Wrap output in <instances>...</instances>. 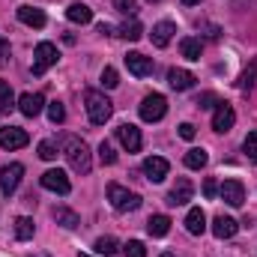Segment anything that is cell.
<instances>
[{"instance_id": "6da1fadb", "label": "cell", "mask_w": 257, "mask_h": 257, "mask_svg": "<svg viewBox=\"0 0 257 257\" xmlns=\"http://www.w3.org/2000/svg\"><path fill=\"white\" fill-rule=\"evenodd\" d=\"M63 156L66 162H69V168L75 171V174H90V168H93V156H90V147L81 141V138H66L63 144Z\"/></svg>"}, {"instance_id": "7a4b0ae2", "label": "cell", "mask_w": 257, "mask_h": 257, "mask_svg": "<svg viewBox=\"0 0 257 257\" xmlns=\"http://www.w3.org/2000/svg\"><path fill=\"white\" fill-rule=\"evenodd\" d=\"M84 105H87V117H90L93 126H105L111 120V114H114V102L105 93H99V90H87L84 93Z\"/></svg>"}, {"instance_id": "3957f363", "label": "cell", "mask_w": 257, "mask_h": 257, "mask_svg": "<svg viewBox=\"0 0 257 257\" xmlns=\"http://www.w3.org/2000/svg\"><path fill=\"white\" fill-rule=\"evenodd\" d=\"M108 200H111V206H114L117 212H132V209H138V206H141V194L128 192V189L117 186V183H111V186H108Z\"/></svg>"}, {"instance_id": "277c9868", "label": "cell", "mask_w": 257, "mask_h": 257, "mask_svg": "<svg viewBox=\"0 0 257 257\" xmlns=\"http://www.w3.org/2000/svg\"><path fill=\"white\" fill-rule=\"evenodd\" d=\"M165 114H168V99H165L162 93H150V96L141 102V120H144V123H159Z\"/></svg>"}, {"instance_id": "5b68a950", "label": "cell", "mask_w": 257, "mask_h": 257, "mask_svg": "<svg viewBox=\"0 0 257 257\" xmlns=\"http://www.w3.org/2000/svg\"><path fill=\"white\" fill-rule=\"evenodd\" d=\"M57 57H60L57 45H51V42H39L36 51H33V75H45L51 66L57 63Z\"/></svg>"}, {"instance_id": "8992f818", "label": "cell", "mask_w": 257, "mask_h": 257, "mask_svg": "<svg viewBox=\"0 0 257 257\" xmlns=\"http://www.w3.org/2000/svg\"><path fill=\"white\" fill-rule=\"evenodd\" d=\"M39 183H42V189H48V192H57V194H69V192H72V183H69L66 171H60V168H51V171H45V174L39 177Z\"/></svg>"}, {"instance_id": "52a82bcc", "label": "cell", "mask_w": 257, "mask_h": 257, "mask_svg": "<svg viewBox=\"0 0 257 257\" xmlns=\"http://www.w3.org/2000/svg\"><path fill=\"white\" fill-rule=\"evenodd\" d=\"M21 177H24V165H18V162H12V165H6V168H0V192L9 194L18 189V183H21Z\"/></svg>"}, {"instance_id": "ba28073f", "label": "cell", "mask_w": 257, "mask_h": 257, "mask_svg": "<svg viewBox=\"0 0 257 257\" xmlns=\"http://www.w3.org/2000/svg\"><path fill=\"white\" fill-rule=\"evenodd\" d=\"M27 141H30V135H27L24 128L0 126V147H3V150H21V147H27Z\"/></svg>"}, {"instance_id": "9c48e42d", "label": "cell", "mask_w": 257, "mask_h": 257, "mask_svg": "<svg viewBox=\"0 0 257 257\" xmlns=\"http://www.w3.org/2000/svg\"><path fill=\"white\" fill-rule=\"evenodd\" d=\"M168 171H171L168 159H162V156H150V159H144V174H147L150 183H162V180L168 177Z\"/></svg>"}, {"instance_id": "30bf717a", "label": "cell", "mask_w": 257, "mask_h": 257, "mask_svg": "<svg viewBox=\"0 0 257 257\" xmlns=\"http://www.w3.org/2000/svg\"><path fill=\"white\" fill-rule=\"evenodd\" d=\"M233 123H236V111L227 102H218L215 105V114H212V128L215 132H230Z\"/></svg>"}, {"instance_id": "8fae6325", "label": "cell", "mask_w": 257, "mask_h": 257, "mask_svg": "<svg viewBox=\"0 0 257 257\" xmlns=\"http://www.w3.org/2000/svg\"><path fill=\"white\" fill-rule=\"evenodd\" d=\"M218 194H221L224 203H230V206H242V200H245V186H242L239 180H224L221 189H218Z\"/></svg>"}, {"instance_id": "7c38bea8", "label": "cell", "mask_w": 257, "mask_h": 257, "mask_svg": "<svg viewBox=\"0 0 257 257\" xmlns=\"http://www.w3.org/2000/svg\"><path fill=\"white\" fill-rule=\"evenodd\" d=\"M117 141L126 147L128 153H138V150H141V144H144V138H141V128L132 126V123H126V126L117 128Z\"/></svg>"}, {"instance_id": "4fadbf2b", "label": "cell", "mask_w": 257, "mask_h": 257, "mask_svg": "<svg viewBox=\"0 0 257 257\" xmlns=\"http://www.w3.org/2000/svg\"><path fill=\"white\" fill-rule=\"evenodd\" d=\"M192 194H194V186H192V180H177V186L168 192V203L171 206H183V203H189L192 200Z\"/></svg>"}, {"instance_id": "5bb4252c", "label": "cell", "mask_w": 257, "mask_h": 257, "mask_svg": "<svg viewBox=\"0 0 257 257\" xmlns=\"http://www.w3.org/2000/svg\"><path fill=\"white\" fill-rule=\"evenodd\" d=\"M42 108H45V99H42L39 93H24V96L18 99V111H21L24 117H39Z\"/></svg>"}, {"instance_id": "9a60e30c", "label": "cell", "mask_w": 257, "mask_h": 257, "mask_svg": "<svg viewBox=\"0 0 257 257\" xmlns=\"http://www.w3.org/2000/svg\"><path fill=\"white\" fill-rule=\"evenodd\" d=\"M126 66H128V72H132V75L147 78V75L153 72V57H144V54L132 51V54H126Z\"/></svg>"}, {"instance_id": "2e32d148", "label": "cell", "mask_w": 257, "mask_h": 257, "mask_svg": "<svg viewBox=\"0 0 257 257\" xmlns=\"http://www.w3.org/2000/svg\"><path fill=\"white\" fill-rule=\"evenodd\" d=\"M18 21L27 24V27H36V30H39V27H45L48 18H45V12L36 9V6H18Z\"/></svg>"}, {"instance_id": "e0dca14e", "label": "cell", "mask_w": 257, "mask_h": 257, "mask_svg": "<svg viewBox=\"0 0 257 257\" xmlns=\"http://www.w3.org/2000/svg\"><path fill=\"white\" fill-rule=\"evenodd\" d=\"M186 230H189L192 236H200V233L206 230V215H203L200 206H192V209H189V215H186Z\"/></svg>"}, {"instance_id": "ac0fdd59", "label": "cell", "mask_w": 257, "mask_h": 257, "mask_svg": "<svg viewBox=\"0 0 257 257\" xmlns=\"http://www.w3.org/2000/svg\"><path fill=\"white\" fill-rule=\"evenodd\" d=\"M177 33V27H174V21H159L156 27H153V45L156 48H165L168 42H171V36Z\"/></svg>"}, {"instance_id": "d6986e66", "label": "cell", "mask_w": 257, "mask_h": 257, "mask_svg": "<svg viewBox=\"0 0 257 257\" xmlns=\"http://www.w3.org/2000/svg\"><path fill=\"white\" fill-rule=\"evenodd\" d=\"M236 230H239V224H236L233 218H227V215H218V218L212 221V233H215L218 239H230Z\"/></svg>"}, {"instance_id": "ffe728a7", "label": "cell", "mask_w": 257, "mask_h": 257, "mask_svg": "<svg viewBox=\"0 0 257 257\" xmlns=\"http://www.w3.org/2000/svg\"><path fill=\"white\" fill-rule=\"evenodd\" d=\"M168 84H171L174 90H192L194 75L186 72V69H171V72H168Z\"/></svg>"}, {"instance_id": "44dd1931", "label": "cell", "mask_w": 257, "mask_h": 257, "mask_svg": "<svg viewBox=\"0 0 257 257\" xmlns=\"http://www.w3.org/2000/svg\"><path fill=\"white\" fill-rule=\"evenodd\" d=\"M66 18H69L72 24H90V21H93V9L84 6V3H72V6L66 9Z\"/></svg>"}, {"instance_id": "7402d4cb", "label": "cell", "mask_w": 257, "mask_h": 257, "mask_svg": "<svg viewBox=\"0 0 257 257\" xmlns=\"http://www.w3.org/2000/svg\"><path fill=\"white\" fill-rule=\"evenodd\" d=\"M33 233H36V224H33V218H27V215H18V218H15V239L27 242V239H33Z\"/></svg>"}, {"instance_id": "603a6c76", "label": "cell", "mask_w": 257, "mask_h": 257, "mask_svg": "<svg viewBox=\"0 0 257 257\" xmlns=\"http://www.w3.org/2000/svg\"><path fill=\"white\" fill-rule=\"evenodd\" d=\"M54 221L66 227V230H75L78 224H81V218H78V212H72V209H66V206H57L54 209Z\"/></svg>"}, {"instance_id": "cb8c5ba5", "label": "cell", "mask_w": 257, "mask_h": 257, "mask_svg": "<svg viewBox=\"0 0 257 257\" xmlns=\"http://www.w3.org/2000/svg\"><path fill=\"white\" fill-rule=\"evenodd\" d=\"M168 230H171V218L168 215H153L147 221V233L150 236H168Z\"/></svg>"}, {"instance_id": "d4e9b609", "label": "cell", "mask_w": 257, "mask_h": 257, "mask_svg": "<svg viewBox=\"0 0 257 257\" xmlns=\"http://www.w3.org/2000/svg\"><path fill=\"white\" fill-rule=\"evenodd\" d=\"M180 51H183V57H186V60H200L203 42H200V39H194V36H186V39L180 42Z\"/></svg>"}, {"instance_id": "484cf974", "label": "cell", "mask_w": 257, "mask_h": 257, "mask_svg": "<svg viewBox=\"0 0 257 257\" xmlns=\"http://www.w3.org/2000/svg\"><path fill=\"white\" fill-rule=\"evenodd\" d=\"M117 36H123V39H128V42H138L141 36H144V27H141V21H126L123 27H117Z\"/></svg>"}, {"instance_id": "4316f807", "label": "cell", "mask_w": 257, "mask_h": 257, "mask_svg": "<svg viewBox=\"0 0 257 257\" xmlns=\"http://www.w3.org/2000/svg\"><path fill=\"white\" fill-rule=\"evenodd\" d=\"M93 248H96V254H102V257H114L117 251H120V248H117V239H114V236H99Z\"/></svg>"}, {"instance_id": "83f0119b", "label": "cell", "mask_w": 257, "mask_h": 257, "mask_svg": "<svg viewBox=\"0 0 257 257\" xmlns=\"http://www.w3.org/2000/svg\"><path fill=\"white\" fill-rule=\"evenodd\" d=\"M12 108H15L12 87H9V81H3V78H0V114H6V111H12Z\"/></svg>"}, {"instance_id": "f1b7e54d", "label": "cell", "mask_w": 257, "mask_h": 257, "mask_svg": "<svg viewBox=\"0 0 257 257\" xmlns=\"http://www.w3.org/2000/svg\"><path fill=\"white\" fill-rule=\"evenodd\" d=\"M183 162H186V168H192V171H200V168L206 165V150H189Z\"/></svg>"}, {"instance_id": "f546056e", "label": "cell", "mask_w": 257, "mask_h": 257, "mask_svg": "<svg viewBox=\"0 0 257 257\" xmlns=\"http://www.w3.org/2000/svg\"><path fill=\"white\" fill-rule=\"evenodd\" d=\"M254 81H257V60H254L251 66H248V69H245L242 75H239L236 87H239V90H251V87H254Z\"/></svg>"}, {"instance_id": "4dcf8cb0", "label": "cell", "mask_w": 257, "mask_h": 257, "mask_svg": "<svg viewBox=\"0 0 257 257\" xmlns=\"http://www.w3.org/2000/svg\"><path fill=\"white\" fill-rule=\"evenodd\" d=\"M57 153H60L57 141H42V144H39V159H45V162H54V159H57Z\"/></svg>"}, {"instance_id": "1f68e13d", "label": "cell", "mask_w": 257, "mask_h": 257, "mask_svg": "<svg viewBox=\"0 0 257 257\" xmlns=\"http://www.w3.org/2000/svg\"><path fill=\"white\" fill-rule=\"evenodd\" d=\"M242 150H245V156H248L251 162H257V128L245 135V141H242Z\"/></svg>"}, {"instance_id": "d6a6232c", "label": "cell", "mask_w": 257, "mask_h": 257, "mask_svg": "<svg viewBox=\"0 0 257 257\" xmlns=\"http://www.w3.org/2000/svg\"><path fill=\"white\" fill-rule=\"evenodd\" d=\"M123 254H126V257H147V248H144V242L128 239L126 245H123Z\"/></svg>"}, {"instance_id": "836d02e7", "label": "cell", "mask_w": 257, "mask_h": 257, "mask_svg": "<svg viewBox=\"0 0 257 257\" xmlns=\"http://www.w3.org/2000/svg\"><path fill=\"white\" fill-rule=\"evenodd\" d=\"M99 159H102V165H114V162H117V153H114V147H111L108 141L99 144Z\"/></svg>"}, {"instance_id": "e575fe53", "label": "cell", "mask_w": 257, "mask_h": 257, "mask_svg": "<svg viewBox=\"0 0 257 257\" xmlns=\"http://www.w3.org/2000/svg\"><path fill=\"white\" fill-rule=\"evenodd\" d=\"M48 120H51L54 126H57V123H63V120H66V108L60 105V102H51V105H48Z\"/></svg>"}, {"instance_id": "d590c367", "label": "cell", "mask_w": 257, "mask_h": 257, "mask_svg": "<svg viewBox=\"0 0 257 257\" xmlns=\"http://www.w3.org/2000/svg\"><path fill=\"white\" fill-rule=\"evenodd\" d=\"M114 9L123 12V15H128V18H135V12H138V0H114Z\"/></svg>"}, {"instance_id": "8d00e7d4", "label": "cell", "mask_w": 257, "mask_h": 257, "mask_svg": "<svg viewBox=\"0 0 257 257\" xmlns=\"http://www.w3.org/2000/svg\"><path fill=\"white\" fill-rule=\"evenodd\" d=\"M102 84H105L108 90H114V87L120 84V78H117V69H114V66H105V72H102Z\"/></svg>"}, {"instance_id": "74e56055", "label": "cell", "mask_w": 257, "mask_h": 257, "mask_svg": "<svg viewBox=\"0 0 257 257\" xmlns=\"http://www.w3.org/2000/svg\"><path fill=\"white\" fill-rule=\"evenodd\" d=\"M218 105V96L215 93H203L200 99H197V108H215Z\"/></svg>"}, {"instance_id": "f35d334b", "label": "cell", "mask_w": 257, "mask_h": 257, "mask_svg": "<svg viewBox=\"0 0 257 257\" xmlns=\"http://www.w3.org/2000/svg\"><path fill=\"white\" fill-rule=\"evenodd\" d=\"M203 194H206V197H215V194H218V183H215V180H206V183H203Z\"/></svg>"}, {"instance_id": "ab89813d", "label": "cell", "mask_w": 257, "mask_h": 257, "mask_svg": "<svg viewBox=\"0 0 257 257\" xmlns=\"http://www.w3.org/2000/svg\"><path fill=\"white\" fill-rule=\"evenodd\" d=\"M180 138H183V141H192L194 138V126L192 123H183V126H180Z\"/></svg>"}, {"instance_id": "60d3db41", "label": "cell", "mask_w": 257, "mask_h": 257, "mask_svg": "<svg viewBox=\"0 0 257 257\" xmlns=\"http://www.w3.org/2000/svg\"><path fill=\"white\" fill-rule=\"evenodd\" d=\"M6 60H9V42L0 36V63H6Z\"/></svg>"}, {"instance_id": "b9f144b4", "label": "cell", "mask_w": 257, "mask_h": 257, "mask_svg": "<svg viewBox=\"0 0 257 257\" xmlns=\"http://www.w3.org/2000/svg\"><path fill=\"white\" fill-rule=\"evenodd\" d=\"M99 33H105V36H111V33H114V27H108V24H99Z\"/></svg>"}, {"instance_id": "7bdbcfd3", "label": "cell", "mask_w": 257, "mask_h": 257, "mask_svg": "<svg viewBox=\"0 0 257 257\" xmlns=\"http://www.w3.org/2000/svg\"><path fill=\"white\" fill-rule=\"evenodd\" d=\"M183 3H186V6H194V3H200V0H183Z\"/></svg>"}, {"instance_id": "ee69618b", "label": "cell", "mask_w": 257, "mask_h": 257, "mask_svg": "<svg viewBox=\"0 0 257 257\" xmlns=\"http://www.w3.org/2000/svg\"><path fill=\"white\" fill-rule=\"evenodd\" d=\"M162 257H177V254H171V251H165V254H162Z\"/></svg>"}, {"instance_id": "f6af8a7d", "label": "cell", "mask_w": 257, "mask_h": 257, "mask_svg": "<svg viewBox=\"0 0 257 257\" xmlns=\"http://www.w3.org/2000/svg\"><path fill=\"white\" fill-rule=\"evenodd\" d=\"M78 257H93V254H78Z\"/></svg>"}, {"instance_id": "bcb514c9", "label": "cell", "mask_w": 257, "mask_h": 257, "mask_svg": "<svg viewBox=\"0 0 257 257\" xmlns=\"http://www.w3.org/2000/svg\"><path fill=\"white\" fill-rule=\"evenodd\" d=\"M150 3H156V0H150Z\"/></svg>"}]
</instances>
